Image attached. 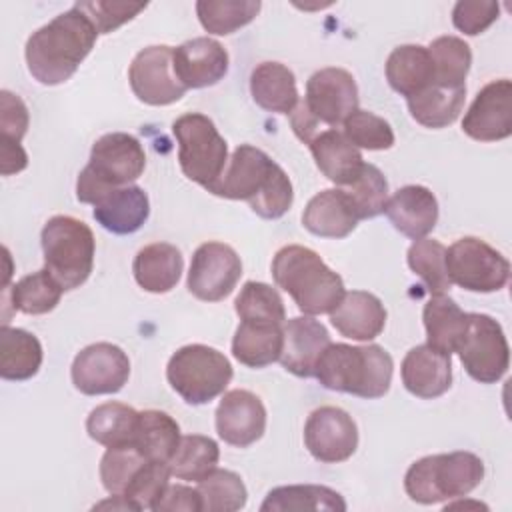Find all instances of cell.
Returning <instances> with one entry per match:
<instances>
[{
  "instance_id": "6da1fadb",
  "label": "cell",
  "mask_w": 512,
  "mask_h": 512,
  "mask_svg": "<svg viewBox=\"0 0 512 512\" xmlns=\"http://www.w3.org/2000/svg\"><path fill=\"white\" fill-rule=\"evenodd\" d=\"M228 200H246L254 214L266 220L282 218L294 200L288 174L264 150L240 144L220 180L208 190Z\"/></svg>"
},
{
  "instance_id": "7a4b0ae2",
  "label": "cell",
  "mask_w": 512,
  "mask_h": 512,
  "mask_svg": "<svg viewBox=\"0 0 512 512\" xmlns=\"http://www.w3.org/2000/svg\"><path fill=\"white\" fill-rule=\"evenodd\" d=\"M96 36L98 32L92 22L72 6L26 40L28 72L44 86L66 82L94 48Z\"/></svg>"
},
{
  "instance_id": "3957f363",
  "label": "cell",
  "mask_w": 512,
  "mask_h": 512,
  "mask_svg": "<svg viewBox=\"0 0 512 512\" xmlns=\"http://www.w3.org/2000/svg\"><path fill=\"white\" fill-rule=\"evenodd\" d=\"M392 370V356L378 344L330 342L316 362L314 376L328 390L374 400L390 390Z\"/></svg>"
},
{
  "instance_id": "277c9868",
  "label": "cell",
  "mask_w": 512,
  "mask_h": 512,
  "mask_svg": "<svg viewBox=\"0 0 512 512\" xmlns=\"http://www.w3.org/2000/svg\"><path fill=\"white\" fill-rule=\"evenodd\" d=\"M272 278L306 316L330 314L344 296L342 278L312 248L300 244H288L276 252Z\"/></svg>"
},
{
  "instance_id": "5b68a950",
  "label": "cell",
  "mask_w": 512,
  "mask_h": 512,
  "mask_svg": "<svg viewBox=\"0 0 512 512\" xmlns=\"http://www.w3.org/2000/svg\"><path fill=\"white\" fill-rule=\"evenodd\" d=\"M482 478V458L466 450H456L412 462L404 476V490L418 504H438L468 496Z\"/></svg>"
},
{
  "instance_id": "8992f818",
  "label": "cell",
  "mask_w": 512,
  "mask_h": 512,
  "mask_svg": "<svg viewBox=\"0 0 512 512\" xmlns=\"http://www.w3.org/2000/svg\"><path fill=\"white\" fill-rule=\"evenodd\" d=\"M146 154L138 138L126 132L100 136L90 150V160L78 174L76 198L94 204L98 196L116 186H128L142 176Z\"/></svg>"
},
{
  "instance_id": "52a82bcc",
  "label": "cell",
  "mask_w": 512,
  "mask_h": 512,
  "mask_svg": "<svg viewBox=\"0 0 512 512\" xmlns=\"http://www.w3.org/2000/svg\"><path fill=\"white\" fill-rule=\"evenodd\" d=\"M44 268L64 290L82 286L94 266L96 240L88 224L74 216H52L40 234Z\"/></svg>"
},
{
  "instance_id": "ba28073f",
  "label": "cell",
  "mask_w": 512,
  "mask_h": 512,
  "mask_svg": "<svg viewBox=\"0 0 512 512\" xmlns=\"http://www.w3.org/2000/svg\"><path fill=\"white\" fill-rule=\"evenodd\" d=\"M228 358L206 344H188L178 348L166 366V378L186 404L200 406L220 396L232 380Z\"/></svg>"
},
{
  "instance_id": "9c48e42d",
  "label": "cell",
  "mask_w": 512,
  "mask_h": 512,
  "mask_svg": "<svg viewBox=\"0 0 512 512\" xmlns=\"http://www.w3.org/2000/svg\"><path fill=\"white\" fill-rule=\"evenodd\" d=\"M172 132L178 142V162L184 176L210 190L226 170L228 144L214 122L190 112L174 120Z\"/></svg>"
},
{
  "instance_id": "30bf717a",
  "label": "cell",
  "mask_w": 512,
  "mask_h": 512,
  "mask_svg": "<svg viewBox=\"0 0 512 512\" xmlns=\"http://www.w3.org/2000/svg\"><path fill=\"white\" fill-rule=\"evenodd\" d=\"M446 272L452 284L468 292H498L508 284L510 262L476 236L458 238L446 248Z\"/></svg>"
},
{
  "instance_id": "8fae6325",
  "label": "cell",
  "mask_w": 512,
  "mask_h": 512,
  "mask_svg": "<svg viewBox=\"0 0 512 512\" xmlns=\"http://www.w3.org/2000/svg\"><path fill=\"white\" fill-rule=\"evenodd\" d=\"M456 352L468 376L480 384L498 382L510 366V348L504 330L488 314L468 312V326Z\"/></svg>"
},
{
  "instance_id": "7c38bea8",
  "label": "cell",
  "mask_w": 512,
  "mask_h": 512,
  "mask_svg": "<svg viewBox=\"0 0 512 512\" xmlns=\"http://www.w3.org/2000/svg\"><path fill=\"white\" fill-rule=\"evenodd\" d=\"M242 276V260L224 242H204L196 248L190 270L188 290L198 300L220 302L232 294Z\"/></svg>"
},
{
  "instance_id": "4fadbf2b",
  "label": "cell",
  "mask_w": 512,
  "mask_h": 512,
  "mask_svg": "<svg viewBox=\"0 0 512 512\" xmlns=\"http://www.w3.org/2000/svg\"><path fill=\"white\" fill-rule=\"evenodd\" d=\"M72 384L86 396L116 394L130 378L128 354L110 342L82 348L70 368Z\"/></svg>"
},
{
  "instance_id": "5bb4252c",
  "label": "cell",
  "mask_w": 512,
  "mask_h": 512,
  "mask_svg": "<svg viewBox=\"0 0 512 512\" xmlns=\"http://www.w3.org/2000/svg\"><path fill=\"white\" fill-rule=\"evenodd\" d=\"M172 50L166 44L140 50L128 70L134 96L148 106H168L178 102L186 88L178 82L172 66Z\"/></svg>"
},
{
  "instance_id": "9a60e30c",
  "label": "cell",
  "mask_w": 512,
  "mask_h": 512,
  "mask_svg": "<svg viewBox=\"0 0 512 512\" xmlns=\"http://www.w3.org/2000/svg\"><path fill=\"white\" fill-rule=\"evenodd\" d=\"M304 106L324 126L338 128L358 110V86L354 76L336 66L316 70L306 82Z\"/></svg>"
},
{
  "instance_id": "2e32d148",
  "label": "cell",
  "mask_w": 512,
  "mask_h": 512,
  "mask_svg": "<svg viewBox=\"0 0 512 512\" xmlns=\"http://www.w3.org/2000/svg\"><path fill=\"white\" fill-rule=\"evenodd\" d=\"M304 444L318 462H344L358 448L356 422L338 406H320L304 424Z\"/></svg>"
},
{
  "instance_id": "e0dca14e",
  "label": "cell",
  "mask_w": 512,
  "mask_h": 512,
  "mask_svg": "<svg viewBox=\"0 0 512 512\" xmlns=\"http://www.w3.org/2000/svg\"><path fill=\"white\" fill-rule=\"evenodd\" d=\"M466 136L478 142H498L512 134V82H488L470 104L462 120Z\"/></svg>"
},
{
  "instance_id": "ac0fdd59",
  "label": "cell",
  "mask_w": 512,
  "mask_h": 512,
  "mask_svg": "<svg viewBox=\"0 0 512 512\" xmlns=\"http://www.w3.org/2000/svg\"><path fill=\"white\" fill-rule=\"evenodd\" d=\"M266 430V408L250 390H230L216 408L218 436L238 448H246L262 438Z\"/></svg>"
},
{
  "instance_id": "d6986e66",
  "label": "cell",
  "mask_w": 512,
  "mask_h": 512,
  "mask_svg": "<svg viewBox=\"0 0 512 512\" xmlns=\"http://www.w3.org/2000/svg\"><path fill=\"white\" fill-rule=\"evenodd\" d=\"M172 66L178 82L186 90L208 88L226 76L228 52L218 40L198 36L172 50Z\"/></svg>"
},
{
  "instance_id": "ffe728a7",
  "label": "cell",
  "mask_w": 512,
  "mask_h": 512,
  "mask_svg": "<svg viewBox=\"0 0 512 512\" xmlns=\"http://www.w3.org/2000/svg\"><path fill=\"white\" fill-rule=\"evenodd\" d=\"M284 342L280 352V364L298 378L314 376V368L326 346L330 334L326 326L312 316L290 318L284 328Z\"/></svg>"
},
{
  "instance_id": "44dd1931",
  "label": "cell",
  "mask_w": 512,
  "mask_h": 512,
  "mask_svg": "<svg viewBox=\"0 0 512 512\" xmlns=\"http://www.w3.org/2000/svg\"><path fill=\"white\" fill-rule=\"evenodd\" d=\"M400 376L410 394L424 400L438 398L452 386L450 354H444L430 344L414 346L402 360Z\"/></svg>"
},
{
  "instance_id": "7402d4cb",
  "label": "cell",
  "mask_w": 512,
  "mask_h": 512,
  "mask_svg": "<svg viewBox=\"0 0 512 512\" xmlns=\"http://www.w3.org/2000/svg\"><path fill=\"white\" fill-rule=\"evenodd\" d=\"M384 214L400 234L426 238L438 222V200L426 186L408 184L388 198Z\"/></svg>"
},
{
  "instance_id": "603a6c76",
  "label": "cell",
  "mask_w": 512,
  "mask_h": 512,
  "mask_svg": "<svg viewBox=\"0 0 512 512\" xmlns=\"http://www.w3.org/2000/svg\"><path fill=\"white\" fill-rule=\"evenodd\" d=\"M94 220L112 234H134L150 216L148 194L134 184L106 190L92 204Z\"/></svg>"
},
{
  "instance_id": "cb8c5ba5",
  "label": "cell",
  "mask_w": 512,
  "mask_h": 512,
  "mask_svg": "<svg viewBox=\"0 0 512 512\" xmlns=\"http://www.w3.org/2000/svg\"><path fill=\"white\" fill-rule=\"evenodd\" d=\"M332 326L346 338L368 342L380 336L386 326V308L378 296L366 290L344 292L330 312Z\"/></svg>"
},
{
  "instance_id": "d4e9b609",
  "label": "cell",
  "mask_w": 512,
  "mask_h": 512,
  "mask_svg": "<svg viewBox=\"0 0 512 512\" xmlns=\"http://www.w3.org/2000/svg\"><path fill=\"white\" fill-rule=\"evenodd\" d=\"M358 216L344 188H328L312 196L302 212V226L320 238H346Z\"/></svg>"
},
{
  "instance_id": "484cf974",
  "label": "cell",
  "mask_w": 512,
  "mask_h": 512,
  "mask_svg": "<svg viewBox=\"0 0 512 512\" xmlns=\"http://www.w3.org/2000/svg\"><path fill=\"white\" fill-rule=\"evenodd\" d=\"M308 148L318 170L338 186L352 184L364 166L360 150L336 128H324Z\"/></svg>"
},
{
  "instance_id": "4316f807",
  "label": "cell",
  "mask_w": 512,
  "mask_h": 512,
  "mask_svg": "<svg viewBox=\"0 0 512 512\" xmlns=\"http://www.w3.org/2000/svg\"><path fill=\"white\" fill-rule=\"evenodd\" d=\"M184 260L180 250L168 242H154L138 250L132 272L138 286L152 294L170 292L182 276Z\"/></svg>"
},
{
  "instance_id": "83f0119b",
  "label": "cell",
  "mask_w": 512,
  "mask_h": 512,
  "mask_svg": "<svg viewBox=\"0 0 512 512\" xmlns=\"http://www.w3.org/2000/svg\"><path fill=\"white\" fill-rule=\"evenodd\" d=\"M250 94L260 108L276 114H292L300 102L296 76L280 62H260L252 70Z\"/></svg>"
},
{
  "instance_id": "f1b7e54d",
  "label": "cell",
  "mask_w": 512,
  "mask_h": 512,
  "mask_svg": "<svg viewBox=\"0 0 512 512\" xmlns=\"http://www.w3.org/2000/svg\"><path fill=\"white\" fill-rule=\"evenodd\" d=\"M282 324L242 320L232 338V356L248 368H264L280 360Z\"/></svg>"
},
{
  "instance_id": "f546056e",
  "label": "cell",
  "mask_w": 512,
  "mask_h": 512,
  "mask_svg": "<svg viewBox=\"0 0 512 512\" xmlns=\"http://www.w3.org/2000/svg\"><path fill=\"white\" fill-rule=\"evenodd\" d=\"M386 80L392 90L406 98L434 84V68L428 48L420 44L396 46L386 60Z\"/></svg>"
},
{
  "instance_id": "4dcf8cb0",
  "label": "cell",
  "mask_w": 512,
  "mask_h": 512,
  "mask_svg": "<svg viewBox=\"0 0 512 512\" xmlns=\"http://www.w3.org/2000/svg\"><path fill=\"white\" fill-rule=\"evenodd\" d=\"M62 292V284L46 268L26 274L12 288H2V316L10 304L24 314H48L58 306Z\"/></svg>"
},
{
  "instance_id": "1f68e13d",
  "label": "cell",
  "mask_w": 512,
  "mask_h": 512,
  "mask_svg": "<svg viewBox=\"0 0 512 512\" xmlns=\"http://www.w3.org/2000/svg\"><path fill=\"white\" fill-rule=\"evenodd\" d=\"M422 320L428 338L426 344L444 354L456 352L468 326V312H464L450 296L432 294L424 304Z\"/></svg>"
},
{
  "instance_id": "d6a6232c",
  "label": "cell",
  "mask_w": 512,
  "mask_h": 512,
  "mask_svg": "<svg viewBox=\"0 0 512 512\" xmlns=\"http://www.w3.org/2000/svg\"><path fill=\"white\" fill-rule=\"evenodd\" d=\"M42 366L40 340L22 328L2 324L0 328V376L4 380H30Z\"/></svg>"
},
{
  "instance_id": "836d02e7",
  "label": "cell",
  "mask_w": 512,
  "mask_h": 512,
  "mask_svg": "<svg viewBox=\"0 0 512 512\" xmlns=\"http://www.w3.org/2000/svg\"><path fill=\"white\" fill-rule=\"evenodd\" d=\"M262 512H302V510H326V512H344V498L320 484H290L272 488L262 506Z\"/></svg>"
},
{
  "instance_id": "e575fe53",
  "label": "cell",
  "mask_w": 512,
  "mask_h": 512,
  "mask_svg": "<svg viewBox=\"0 0 512 512\" xmlns=\"http://www.w3.org/2000/svg\"><path fill=\"white\" fill-rule=\"evenodd\" d=\"M466 98V86L446 88L440 84H430L422 92L406 98L410 116L424 128H446L462 112Z\"/></svg>"
},
{
  "instance_id": "d590c367",
  "label": "cell",
  "mask_w": 512,
  "mask_h": 512,
  "mask_svg": "<svg viewBox=\"0 0 512 512\" xmlns=\"http://www.w3.org/2000/svg\"><path fill=\"white\" fill-rule=\"evenodd\" d=\"M138 414L132 406L122 402H106L96 406L86 418L88 436L110 448L134 442L138 428Z\"/></svg>"
},
{
  "instance_id": "8d00e7d4",
  "label": "cell",
  "mask_w": 512,
  "mask_h": 512,
  "mask_svg": "<svg viewBox=\"0 0 512 512\" xmlns=\"http://www.w3.org/2000/svg\"><path fill=\"white\" fill-rule=\"evenodd\" d=\"M178 422L162 410H144L138 414L134 444L150 462H166L180 444Z\"/></svg>"
},
{
  "instance_id": "74e56055",
  "label": "cell",
  "mask_w": 512,
  "mask_h": 512,
  "mask_svg": "<svg viewBox=\"0 0 512 512\" xmlns=\"http://www.w3.org/2000/svg\"><path fill=\"white\" fill-rule=\"evenodd\" d=\"M220 460V448L210 436L188 434L180 438V444L168 460L170 474L178 480L198 482L210 474Z\"/></svg>"
},
{
  "instance_id": "f35d334b",
  "label": "cell",
  "mask_w": 512,
  "mask_h": 512,
  "mask_svg": "<svg viewBox=\"0 0 512 512\" xmlns=\"http://www.w3.org/2000/svg\"><path fill=\"white\" fill-rule=\"evenodd\" d=\"M432 68H434V84L446 88L466 86V76L472 64L470 46L458 36H438L428 46Z\"/></svg>"
},
{
  "instance_id": "ab89813d",
  "label": "cell",
  "mask_w": 512,
  "mask_h": 512,
  "mask_svg": "<svg viewBox=\"0 0 512 512\" xmlns=\"http://www.w3.org/2000/svg\"><path fill=\"white\" fill-rule=\"evenodd\" d=\"M258 0H198L196 14L202 28L210 34L226 36L250 24L260 12Z\"/></svg>"
},
{
  "instance_id": "60d3db41",
  "label": "cell",
  "mask_w": 512,
  "mask_h": 512,
  "mask_svg": "<svg viewBox=\"0 0 512 512\" xmlns=\"http://www.w3.org/2000/svg\"><path fill=\"white\" fill-rule=\"evenodd\" d=\"M196 490L202 500V512H236L246 506L248 492L242 478L232 470L214 468L202 480Z\"/></svg>"
},
{
  "instance_id": "b9f144b4",
  "label": "cell",
  "mask_w": 512,
  "mask_h": 512,
  "mask_svg": "<svg viewBox=\"0 0 512 512\" xmlns=\"http://www.w3.org/2000/svg\"><path fill=\"white\" fill-rule=\"evenodd\" d=\"M410 270L422 278L432 294H444L452 282L446 272V246L434 238H418L406 254Z\"/></svg>"
},
{
  "instance_id": "7bdbcfd3",
  "label": "cell",
  "mask_w": 512,
  "mask_h": 512,
  "mask_svg": "<svg viewBox=\"0 0 512 512\" xmlns=\"http://www.w3.org/2000/svg\"><path fill=\"white\" fill-rule=\"evenodd\" d=\"M150 462L134 442L106 448L100 460V480L108 494L122 496L138 470Z\"/></svg>"
},
{
  "instance_id": "ee69618b",
  "label": "cell",
  "mask_w": 512,
  "mask_h": 512,
  "mask_svg": "<svg viewBox=\"0 0 512 512\" xmlns=\"http://www.w3.org/2000/svg\"><path fill=\"white\" fill-rule=\"evenodd\" d=\"M358 220L376 218L384 212L388 202V180L374 164L362 166L358 178L344 188Z\"/></svg>"
},
{
  "instance_id": "f6af8a7d",
  "label": "cell",
  "mask_w": 512,
  "mask_h": 512,
  "mask_svg": "<svg viewBox=\"0 0 512 512\" xmlns=\"http://www.w3.org/2000/svg\"><path fill=\"white\" fill-rule=\"evenodd\" d=\"M234 310L240 320H254V322H276L282 324L286 320L284 302L276 288L264 282H246L236 296Z\"/></svg>"
},
{
  "instance_id": "bcb514c9",
  "label": "cell",
  "mask_w": 512,
  "mask_h": 512,
  "mask_svg": "<svg viewBox=\"0 0 512 512\" xmlns=\"http://www.w3.org/2000/svg\"><path fill=\"white\" fill-rule=\"evenodd\" d=\"M342 134L360 150H388L394 146V130L392 126L368 112V110H354L342 124Z\"/></svg>"
},
{
  "instance_id": "7dc6e473",
  "label": "cell",
  "mask_w": 512,
  "mask_h": 512,
  "mask_svg": "<svg viewBox=\"0 0 512 512\" xmlns=\"http://www.w3.org/2000/svg\"><path fill=\"white\" fill-rule=\"evenodd\" d=\"M170 468L166 462H146L124 490V498L132 510H152L170 484Z\"/></svg>"
},
{
  "instance_id": "c3c4849f",
  "label": "cell",
  "mask_w": 512,
  "mask_h": 512,
  "mask_svg": "<svg viewBox=\"0 0 512 512\" xmlns=\"http://www.w3.org/2000/svg\"><path fill=\"white\" fill-rule=\"evenodd\" d=\"M78 8L96 28L98 34H110L134 16H138L146 4L138 2H106V0H92V2H76Z\"/></svg>"
},
{
  "instance_id": "681fc988",
  "label": "cell",
  "mask_w": 512,
  "mask_h": 512,
  "mask_svg": "<svg viewBox=\"0 0 512 512\" xmlns=\"http://www.w3.org/2000/svg\"><path fill=\"white\" fill-rule=\"evenodd\" d=\"M500 4L494 0H460L452 8V24L456 30L478 36L496 22Z\"/></svg>"
},
{
  "instance_id": "f907efd6",
  "label": "cell",
  "mask_w": 512,
  "mask_h": 512,
  "mask_svg": "<svg viewBox=\"0 0 512 512\" xmlns=\"http://www.w3.org/2000/svg\"><path fill=\"white\" fill-rule=\"evenodd\" d=\"M28 122H30V116L24 100L10 90H2L0 92V138L10 142H20L28 130Z\"/></svg>"
},
{
  "instance_id": "816d5d0a",
  "label": "cell",
  "mask_w": 512,
  "mask_h": 512,
  "mask_svg": "<svg viewBox=\"0 0 512 512\" xmlns=\"http://www.w3.org/2000/svg\"><path fill=\"white\" fill-rule=\"evenodd\" d=\"M154 512H202V500L196 488L184 484H168L160 500L152 508Z\"/></svg>"
},
{
  "instance_id": "f5cc1de1",
  "label": "cell",
  "mask_w": 512,
  "mask_h": 512,
  "mask_svg": "<svg viewBox=\"0 0 512 512\" xmlns=\"http://www.w3.org/2000/svg\"><path fill=\"white\" fill-rule=\"evenodd\" d=\"M290 124H292L294 134L298 136V140H302L304 144H310L312 138L324 130L322 124L308 112V108L304 106L302 100H300V102L296 104V108L292 110V114H290Z\"/></svg>"
},
{
  "instance_id": "db71d44e",
  "label": "cell",
  "mask_w": 512,
  "mask_h": 512,
  "mask_svg": "<svg viewBox=\"0 0 512 512\" xmlns=\"http://www.w3.org/2000/svg\"><path fill=\"white\" fill-rule=\"evenodd\" d=\"M28 166V154L20 142H10L0 138V172L2 176L18 174Z\"/></svg>"
}]
</instances>
